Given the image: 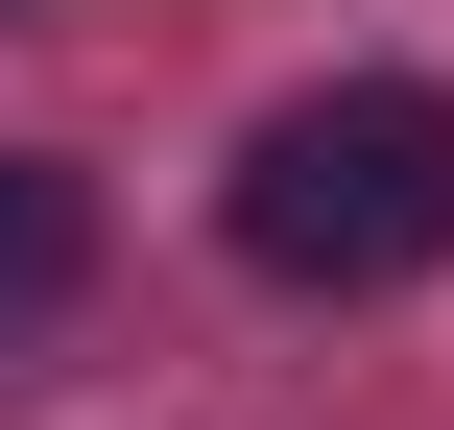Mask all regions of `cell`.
Instances as JSON below:
<instances>
[{"instance_id": "1", "label": "cell", "mask_w": 454, "mask_h": 430, "mask_svg": "<svg viewBox=\"0 0 454 430\" xmlns=\"http://www.w3.org/2000/svg\"><path fill=\"white\" fill-rule=\"evenodd\" d=\"M215 239H239L263 287H311V311L431 287V263H454V96H431V72H335V96H287V120L215 168Z\"/></svg>"}, {"instance_id": "2", "label": "cell", "mask_w": 454, "mask_h": 430, "mask_svg": "<svg viewBox=\"0 0 454 430\" xmlns=\"http://www.w3.org/2000/svg\"><path fill=\"white\" fill-rule=\"evenodd\" d=\"M72 287H96V192H72L48 144H0V359L72 335Z\"/></svg>"}]
</instances>
